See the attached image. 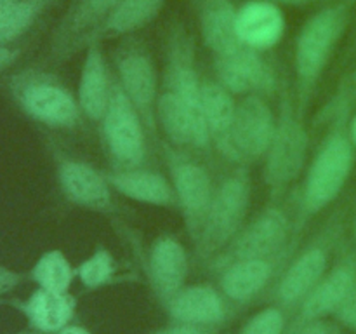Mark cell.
<instances>
[{"mask_svg":"<svg viewBox=\"0 0 356 334\" xmlns=\"http://www.w3.org/2000/svg\"><path fill=\"white\" fill-rule=\"evenodd\" d=\"M346 26L344 7H327L306 21L296 40V110L305 115Z\"/></svg>","mask_w":356,"mask_h":334,"instance_id":"cell-1","label":"cell"},{"mask_svg":"<svg viewBox=\"0 0 356 334\" xmlns=\"http://www.w3.org/2000/svg\"><path fill=\"white\" fill-rule=\"evenodd\" d=\"M353 145L343 127H336L323 139L308 167L296 232L339 197L353 170Z\"/></svg>","mask_w":356,"mask_h":334,"instance_id":"cell-2","label":"cell"},{"mask_svg":"<svg viewBox=\"0 0 356 334\" xmlns=\"http://www.w3.org/2000/svg\"><path fill=\"white\" fill-rule=\"evenodd\" d=\"M308 153V132L302 117L285 93L277 117L273 141L264 155V181L271 197L278 198L301 176Z\"/></svg>","mask_w":356,"mask_h":334,"instance_id":"cell-3","label":"cell"},{"mask_svg":"<svg viewBox=\"0 0 356 334\" xmlns=\"http://www.w3.org/2000/svg\"><path fill=\"white\" fill-rule=\"evenodd\" d=\"M250 205L249 177L238 170L216 188L204 230L197 240L202 257L216 256L236 239L243 228Z\"/></svg>","mask_w":356,"mask_h":334,"instance_id":"cell-4","label":"cell"},{"mask_svg":"<svg viewBox=\"0 0 356 334\" xmlns=\"http://www.w3.org/2000/svg\"><path fill=\"white\" fill-rule=\"evenodd\" d=\"M10 93L28 117L49 127L72 129L82 115L79 100L45 73L24 72L13 77Z\"/></svg>","mask_w":356,"mask_h":334,"instance_id":"cell-5","label":"cell"},{"mask_svg":"<svg viewBox=\"0 0 356 334\" xmlns=\"http://www.w3.org/2000/svg\"><path fill=\"white\" fill-rule=\"evenodd\" d=\"M277 117L259 94H247L236 103L235 118L221 153L233 162L247 164L264 159L273 141Z\"/></svg>","mask_w":356,"mask_h":334,"instance_id":"cell-6","label":"cell"},{"mask_svg":"<svg viewBox=\"0 0 356 334\" xmlns=\"http://www.w3.org/2000/svg\"><path fill=\"white\" fill-rule=\"evenodd\" d=\"M101 122H103V138L108 153L118 169L141 167L146 159L148 132L118 82H113L110 103Z\"/></svg>","mask_w":356,"mask_h":334,"instance_id":"cell-7","label":"cell"},{"mask_svg":"<svg viewBox=\"0 0 356 334\" xmlns=\"http://www.w3.org/2000/svg\"><path fill=\"white\" fill-rule=\"evenodd\" d=\"M165 155L170 183L176 191L177 207L183 212L188 235L197 244L198 237L204 230L216 188L207 170L200 164L191 160L190 157L179 153L177 148L169 146L165 150Z\"/></svg>","mask_w":356,"mask_h":334,"instance_id":"cell-8","label":"cell"},{"mask_svg":"<svg viewBox=\"0 0 356 334\" xmlns=\"http://www.w3.org/2000/svg\"><path fill=\"white\" fill-rule=\"evenodd\" d=\"M193 56V47H191L188 35L184 31H177L170 38L163 84L172 87L181 96L183 103L186 104L195 127V148L209 150L212 139L209 134L207 122H205L204 104H202V82L204 80H200L198 77Z\"/></svg>","mask_w":356,"mask_h":334,"instance_id":"cell-9","label":"cell"},{"mask_svg":"<svg viewBox=\"0 0 356 334\" xmlns=\"http://www.w3.org/2000/svg\"><path fill=\"white\" fill-rule=\"evenodd\" d=\"M118 84L125 96L136 108L145 124L146 132L156 138V103H159L160 84L152 58L141 49H127L117 58Z\"/></svg>","mask_w":356,"mask_h":334,"instance_id":"cell-10","label":"cell"},{"mask_svg":"<svg viewBox=\"0 0 356 334\" xmlns=\"http://www.w3.org/2000/svg\"><path fill=\"white\" fill-rule=\"evenodd\" d=\"M291 233L292 223L287 212L277 205L268 207L243 226L228 246L225 260L229 263L240 260H273L285 249Z\"/></svg>","mask_w":356,"mask_h":334,"instance_id":"cell-11","label":"cell"},{"mask_svg":"<svg viewBox=\"0 0 356 334\" xmlns=\"http://www.w3.org/2000/svg\"><path fill=\"white\" fill-rule=\"evenodd\" d=\"M218 82L232 94H257L273 89L275 79L270 66L261 59L256 49L243 47L233 54L216 58Z\"/></svg>","mask_w":356,"mask_h":334,"instance_id":"cell-12","label":"cell"},{"mask_svg":"<svg viewBox=\"0 0 356 334\" xmlns=\"http://www.w3.org/2000/svg\"><path fill=\"white\" fill-rule=\"evenodd\" d=\"M58 181L68 200L92 211L111 209V190L108 177L92 166L66 159L58 166Z\"/></svg>","mask_w":356,"mask_h":334,"instance_id":"cell-13","label":"cell"},{"mask_svg":"<svg viewBox=\"0 0 356 334\" xmlns=\"http://www.w3.org/2000/svg\"><path fill=\"white\" fill-rule=\"evenodd\" d=\"M356 292V260L341 261L332 271L323 275L316 287L305 298L301 319L306 322L320 320L329 313H336Z\"/></svg>","mask_w":356,"mask_h":334,"instance_id":"cell-14","label":"cell"},{"mask_svg":"<svg viewBox=\"0 0 356 334\" xmlns=\"http://www.w3.org/2000/svg\"><path fill=\"white\" fill-rule=\"evenodd\" d=\"M106 177L113 191L124 195L129 200L155 205V207L177 205L176 191L170 180L155 170L129 167V169L111 170L106 174Z\"/></svg>","mask_w":356,"mask_h":334,"instance_id":"cell-15","label":"cell"},{"mask_svg":"<svg viewBox=\"0 0 356 334\" xmlns=\"http://www.w3.org/2000/svg\"><path fill=\"white\" fill-rule=\"evenodd\" d=\"M113 82L108 73L106 59L99 45L94 42L89 45L83 59L82 72L79 80V100L82 115L89 120H103L110 103Z\"/></svg>","mask_w":356,"mask_h":334,"instance_id":"cell-16","label":"cell"},{"mask_svg":"<svg viewBox=\"0 0 356 334\" xmlns=\"http://www.w3.org/2000/svg\"><path fill=\"white\" fill-rule=\"evenodd\" d=\"M236 30L240 40L250 49H270L282 40L285 31V17L277 3L259 0L249 2L236 14Z\"/></svg>","mask_w":356,"mask_h":334,"instance_id":"cell-17","label":"cell"},{"mask_svg":"<svg viewBox=\"0 0 356 334\" xmlns=\"http://www.w3.org/2000/svg\"><path fill=\"white\" fill-rule=\"evenodd\" d=\"M236 14L238 10H235L229 0H202V37L216 58L233 54L245 47L236 30Z\"/></svg>","mask_w":356,"mask_h":334,"instance_id":"cell-18","label":"cell"},{"mask_svg":"<svg viewBox=\"0 0 356 334\" xmlns=\"http://www.w3.org/2000/svg\"><path fill=\"white\" fill-rule=\"evenodd\" d=\"M188 268V254L179 240L172 235H162L153 242L149 250V270L156 291L167 301L183 289Z\"/></svg>","mask_w":356,"mask_h":334,"instance_id":"cell-19","label":"cell"},{"mask_svg":"<svg viewBox=\"0 0 356 334\" xmlns=\"http://www.w3.org/2000/svg\"><path fill=\"white\" fill-rule=\"evenodd\" d=\"M169 313L177 324L188 326H214L225 319L221 296L209 285L183 287L167 301Z\"/></svg>","mask_w":356,"mask_h":334,"instance_id":"cell-20","label":"cell"},{"mask_svg":"<svg viewBox=\"0 0 356 334\" xmlns=\"http://www.w3.org/2000/svg\"><path fill=\"white\" fill-rule=\"evenodd\" d=\"M329 264V254L322 246H312L289 267L278 284V299L285 305L305 301L306 296L323 278Z\"/></svg>","mask_w":356,"mask_h":334,"instance_id":"cell-21","label":"cell"},{"mask_svg":"<svg viewBox=\"0 0 356 334\" xmlns=\"http://www.w3.org/2000/svg\"><path fill=\"white\" fill-rule=\"evenodd\" d=\"M21 310L30 320L31 327L40 333H58L68 326L75 312V299L68 292H54L38 287Z\"/></svg>","mask_w":356,"mask_h":334,"instance_id":"cell-22","label":"cell"},{"mask_svg":"<svg viewBox=\"0 0 356 334\" xmlns=\"http://www.w3.org/2000/svg\"><path fill=\"white\" fill-rule=\"evenodd\" d=\"M156 122H159V129H162L163 134L169 139L170 146L174 148L193 146L195 148V127L186 104L172 87L163 82L160 87L159 103H156Z\"/></svg>","mask_w":356,"mask_h":334,"instance_id":"cell-23","label":"cell"},{"mask_svg":"<svg viewBox=\"0 0 356 334\" xmlns=\"http://www.w3.org/2000/svg\"><path fill=\"white\" fill-rule=\"evenodd\" d=\"M273 275V260H240L226 267L221 287L228 298L247 301L256 296Z\"/></svg>","mask_w":356,"mask_h":334,"instance_id":"cell-24","label":"cell"},{"mask_svg":"<svg viewBox=\"0 0 356 334\" xmlns=\"http://www.w3.org/2000/svg\"><path fill=\"white\" fill-rule=\"evenodd\" d=\"M202 104H204L205 122H207L212 143L221 150L226 145V139L232 131L233 118H235L236 103L233 100V94L221 82L204 80L202 82Z\"/></svg>","mask_w":356,"mask_h":334,"instance_id":"cell-25","label":"cell"},{"mask_svg":"<svg viewBox=\"0 0 356 334\" xmlns=\"http://www.w3.org/2000/svg\"><path fill=\"white\" fill-rule=\"evenodd\" d=\"M165 0H120L110 13L106 31L111 35H124L139 30L155 19Z\"/></svg>","mask_w":356,"mask_h":334,"instance_id":"cell-26","label":"cell"},{"mask_svg":"<svg viewBox=\"0 0 356 334\" xmlns=\"http://www.w3.org/2000/svg\"><path fill=\"white\" fill-rule=\"evenodd\" d=\"M75 273L76 271L73 270L72 263L63 254V250L52 249L38 257L37 263L33 264V270H31V278L42 289L54 292H68Z\"/></svg>","mask_w":356,"mask_h":334,"instance_id":"cell-27","label":"cell"},{"mask_svg":"<svg viewBox=\"0 0 356 334\" xmlns=\"http://www.w3.org/2000/svg\"><path fill=\"white\" fill-rule=\"evenodd\" d=\"M47 2L49 0H14L0 19V47L19 38L35 23Z\"/></svg>","mask_w":356,"mask_h":334,"instance_id":"cell-28","label":"cell"},{"mask_svg":"<svg viewBox=\"0 0 356 334\" xmlns=\"http://www.w3.org/2000/svg\"><path fill=\"white\" fill-rule=\"evenodd\" d=\"M113 256L106 249H97L94 250L92 256L87 257L76 268V275L86 287L94 289L110 280L111 275H113Z\"/></svg>","mask_w":356,"mask_h":334,"instance_id":"cell-29","label":"cell"},{"mask_svg":"<svg viewBox=\"0 0 356 334\" xmlns=\"http://www.w3.org/2000/svg\"><path fill=\"white\" fill-rule=\"evenodd\" d=\"M285 327V317L278 308H266L256 313L243 326L240 334H282Z\"/></svg>","mask_w":356,"mask_h":334,"instance_id":"cell-30","label":"cell"},{"mask_svg":"<svg viewBox=\"0 0 356 334\" xmlns=\"http://www.w3.org/2000/svg\"><path fill=\"white\" fill-rule=\"evenodd\" d=\"M23 280V275L17 273L13 268H7L3 264H0V296L7 294L13 289H16L17 285Z\"/></svg>","mask_w":356,"mask_h":334,"instance_id":"cell-31","label":"cell"},{"mask_svg":"<svg viewBox=\"0 0 356 334\" xmlns=\"http://www.w3.org/2000/svg\"><path fill=\"white\" fill-rule=\"evenodd\" d=\"M336 315L339 317L341 322L346 324L348 327L356 331V292L343 306H341L339 310H337Z\"/></svg>","mask_w":356,"mask_h":334,"instance_id":"cell-32","label":"cell"},{"mask_svg":"<svg viewBox=\"0 0 356 334\" xmlns=\"http://www.w3.org/2000/svg\"><path fill=\"white\" fill-rule=\"evenodd\" d=\"M298 334H339V331L332 324H327L323 320H312Z\"/></svg>","mask_w":356,"mask_h":334,"instance_id":"cell-33","label":"cell"},{"mask_svg":"<svg viewBox=\"0 0 356 334\" xmlns=\"http://www.w3.org/2000/svg\"><path fill=\"white\" fill-rule=\"evenodd\" d=\"M153 334H207L205 327L200 326H188V324H177V326L169 327V329L159 331Z\"/></svg>","mask_w":356,"mask_h":334,"instance_id":"cell-34","label":"cell"},{"mask_svg":"<svg viewBox=\"0 0 356 334\" xmlns=\"http://www.w3.org/2000/svg\"><path fill=\"white\" fill-rule=\"evenodd\" d=\"M19 54H21L19 49L9 47V45H6V47H0V72L7 70L9 66H13L14 61L19 58Z\"/></svg>","mask_w":356,"mask_h":334,"instance_id":"cell-35","label":"cell"},{"mask_svg":"<svg viewBox=\"0 0 356 334\" xmlns=\"http://www.w3.org/2000/svg\"><path fill=\"white\" fill-rule=\"evenodd\" d=\"M56 334H90V333L87 329H83V327H79V326H66V327H63L61 331H58Z\"/></svg>","mask_w":356,"mask_h":334,"instance_id":"cell-36","label":"cell"},{"mask_svg":"<svg viewBox=\"0 0 356 334\" xmlns=\"http://www.w3.org/2000/svg\"><path fill=\"white\" fill-rule=\"evenodd\" d=\"M273 3H287V6H306L312 0H270Z\"/></svg>","mask_w":356,"mask_h":334,"instance_id":"cell-37","label":"cell"},{"mask_svg":"<svg viewBox=\"0 0 356 334\" xmlns=\"http://www.w3.org/2000/svg\"><path fill=\"white\" fill-rule=\"evenodd\" d=\"M13 2L14 0H0V19H2V16L7 13V9H9Z\"/></svg>","mask_w":356,"mask_h":334,"instance_id":"cell-38","label":"cell"},{"mask_svg":"<svg viewBox=\"0 0 356 334\" xmlns=\"http://www.w3.org/2000/svg\"><path fill=\"white\" fill-rule=\"evenodd\" d=\"M351 136H353V141L356 143V117H355L353 124H351Z\"/></svg>","mask_w":356,"mask_h":334,"instance_id":"cell-39","label":"cell"},{"mask_svg":"<svg viewBox=\"0 0 356 334\" xmlns=\"http://www.w3.org/2000/svg\"><path fill=\"white\" fill-rule=\"evenodd\" d=\"M355 237H356V230H355Z\"/></svg>","mask_w":356,"mask_h":334,"instance_id":"cell-40","label":"cell"}]
</instances>
